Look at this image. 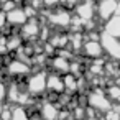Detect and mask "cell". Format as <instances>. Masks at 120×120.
Segmentation results:
<instances>
[{
    "mask_svg": "<svg viewBox=\"0 0 120 120\" xmlns=\"http://www.w3.org/2000/svg\"><path fill=\"white\" fill-rule=\"evenodd\" d=\"M20 45H22V40H20V36H8V41H5V46H7V49L8 51H17V49H20Z\"/></svg>",
    "mask_w": 120,
    "mask_h": 120,
    "instance_id": "obj_16",
    "label": "cell"
},
{
    "mask_svg": "<svg viewBox=\"0 0 120 120\" xmlns=\"http://www.w3.org/2000/svg\"><path fill=\"white\" fill-rule=\"evenodd\" d=\"M117 15H120V2L117 4Z\"/></svg>",
    "mask_w": 120,
    "mask_h": 120,
    "instance_id": "obj_24",
    "label": "cell"
},
{
    "mask_svg": "<svg viewBox=\"0 0 120 120\" xmlns=\"http://www.w3.org/2000/svg\"><path fill=\"white\" fill-rule=\"evenodd\" d=\"M59 2V0H45V5L46 7H53V5H56Z\"/></svg>",
    "mask_w": 120,
    "mask_h": 120,
    "instance_id": "obj_22",
    "label": "cell"
},
{
    "mask_svg": "<svg viewBox=\"0 0 120 120\" xmlns=\"http://www.w3.org/2000/svg\"><path fill=\"white\" fill-rule=\"evenodd\" d=\"M68 41H69L68 36H64V35H56V36H51L49 45H51L53 48H61V46H64Z\"/></svg>",
    "mask_w": 120,
    "mask_h": 120,
    "instance_id": "obj_15",
    "label": "cell"
},
{
    "mask_svg": "<svg viewBox=\"0 0 120 120\" xmlns=\"http://www.w3.org/2000/svg\"><path fill=\"white\" fill-rule=\"evenodd\" d=\"M76 12H77V17H79L81 20L89 22V20L92 18V15H94V7H92L90 2H82V4L77 5Z\"/></svg>",
    "mask_w": 120,
    "mask_h": 120,
    "instance_id": "obj_9",
    "label": "cell"
},
{
    "mask_svg": "<svg viewBox=\"0 0 120 120\" xmlns=\"http://www.w3.org/2000/svg\"><path fill=\"white\" fill-rule=\"evenodd\" d=\"M89 104L92 105V107H95V109H99V110H102V112H109L110 110V100L109 99H105V95L100 92V90H97V92H94V94H90V97H89Z\"/></svg>",
    "mask_w": 120,
    "mask_h": 120,
    "instance_id": "obj_3",
    "label": "cell"
},
{
    "mask_svg": "<svg viewBox=\"0 0 120 120\" xmlns=\"http://www.w3.org/2000/svg\"><path fill=\"white\" fill-rule=\"evenodd\" d=\"M12 120H30L23 107H15L12 110Z\"/></svg>",
    "mask_w": 120,
    "mask_h": 120,
    "instance_id": "obj_18",
    "label": "cell"
},
{
    "mask_svg": "<svg viewBox=\"0 0 120 120\" xmlns=\"http://www.w3.org/2000/svg\"><path fill=\"white\" fill-rule=\"evenodd\" d=\"M7 51H8V49H7L5 45H0V56H2V54H7Z\"/></svg>",
    "mask_w": 120,
    "mask_h": 120,
    "instance_id": "obj_23",
    "label": "cell"
},
{
    "mask_svg": "<svg viewBox=\"0 0 120 120\" xmlns=\"http://www.w3.org/2000/svg\"><path fill=\"white\" fill-rule=\"evenodd\" d=\"M49 22L56 26H69L71 25V15L66 12V10H59V12H54L51 17H49Z\"/></svg>",
    "mask_w": 120,
    "mask_h": 120,
    "instance_id": "obj_6",
    "label": "cell"
},
{
    "mask_svg": "<svg viewBox=\"0 0 120 120\" xmlns=\"http://www.w3.org/2000/svg\"><path fill=\"white\" fill-rule=\"evenodd\" d=\"M7 23V13L5 12H0V28H4Z\"/></svg>",
    "mask_w": 120,
    "mask_h": 120,
    "instance_id": "obj_20",
    "label": "cell"
},
{
    "mask_svg": "<svg viewBox=\"0 0 120 120\" xmlns=\"http://www.w3.org/2000/svg\"><path fill=\"white\" fill-rule=\"evenodd\" d=\"M84 53L89 58H100L102 56V45L97 41H87L84 45Z\"/></svg>",
    "mask_w": 120,
    "mask_h": 120,
    "instance_id": "obj_12",
    "label": "cell"
},
{
    "mask_svg": "<svg viewBox=\"0 0 120 120\" xmlns=\"http://www.w3.org/2000/svg\"><path fill=\"white\" fill-rule=\"evenodd\" d=\"M40 2H45V0H40Z\"/></svg>",
    "mask_w": 120,
    "mask_h": 120,
    "instance_id": "obj_26",
    "label": "cell"
},
{
    "mask_svg": "<svg viewBox=\"0 0 120 120\" xmlns=\"http://www.w3.org/2000/svg\"><path fill=\"white\" fill-rule=\"evenodd\" d=\"M17 2H25V0H17Z\"/></svg>",
    "mask_w": 120,
    "mask_h": 120,
    "instance_id": "obj_25",
    "label": "cell"
},
{
    "mask_svg": "<svg viewBox=\"0 0 120 120\" xmlns=\"http://www.w3.org/2000/svg\"><path fill=\"white\" fill-rule=\"evenodd\" d=\"M117 0H100V4H99V15L100 18L107 20L110 18L115 12H117Z\"/></svg>",
    "mask_w": 120,
    "mask_h": 120,
    "instance_id": "obj_5",
    "label": "cell"
},
{
    "mask_svg": "<svg viewBox=\"0 0 120 120\" xmlns=\"http://www.w3.org/2000/svg\"><path fill=\"white\" fill-rule=\"evenodd\" d=\"M63 84H64V89H69V92H72L76 87H77V81L72 74H68L63 77Z\"/></svg>",
    "mask_w": 120,
    "mask_h": 120,
    "instance_id": "obj_17",
    "label": "cell"
},
{
    "mask_svg": "<svg viewBox=\"0 0 120 120\" xmlns=\"http://www.w3.org/2000/svg\"><path fill=\"white\" fill-rule=\"evenodd\" d=\"M22 35H23V38L26 40H33V38H36L38 35H40V25L35 22V20H31V22H26L23 26H22Z\"/></svg>",
    "mask_w": 120,
    "mask_h": 120,
    "instance_id": "obj_7",
    "label": "cell"
},
{
    "mask_svg": "<svg viewBox=\"0 0 120 120\" xmlns=\"http://www.w3.org/2000/svg\"><path fill=\"white\" fill-rule=\"evenodd\" d=\"M48 87L53 89L54 92H63L64 90V84H63V79L58 76V74H49L48 76Z\"/></svg>",
    "mask_w": 120,
    "mask_h": 120,
    "instance_id": "obj_13",
    "label": "cell"
},
{
    "mask_svg": "<svg viewBox=\"0 0 120 120\" xmlns=\"http://www.w3.org/2000/svg\"><path fill=\"white\" fill-rule=\"evenodd\" d=\"M26 87H28V92L33 94V95H40L43 94L46 89H48V77H46V72H36L33 74L28 82H26Z\"/></svg>",
    "mask_w": 120,
    "mask_h": 120,
    "instance_id": "obj_1",
    "label": "cell"
},
{
    "mask_svg": "<svg viewBox=\"0 0 120 120\" xmlns=\"http://www.w3.org/2000/svg\"><path fill=\"white\" fill-rule=\"evenodd\" d=\"M5 95H7V87L4 84H0V99H4Z\"/></svg>",
    "mask_w": 120,
    "mask_h": 120,
    "instance_id": "obj_21",
    "label": "cell"
},
{
    "mask_svg": "<svg viewBox=\"0 0 120 120\" xmlns=\"http://www.w3.org/2000/svg\"><path fill=\"white\" fill-rule=\"evenodd\" d=\"M30 72V66H26V63H20V61H12L8 64V74L13 76H25Z\"/></svg>",
    "mask_w": 120,
    "mask_h": 120,
    "instance_id": "obj_11",
    "label": "cell"
},
{
    "mask_svg": "<svg viewBox=\"0 0 120 120\" xmlns=\"http://www.w3.org/2000/svg\"><path fill=\"white\" fill-rule=\"evenodd\" d=\"M41 117L45 120H58L59 112H58V109L53 102H45L41 105Z\"/></svg>",
    "mask_w": 120,
    "mask_h": 120,
    "instance_id": "obj_10",
    "label": "cell"
},
{
    "mask_svg": "<svg viewBox=\"0 0 120 120\" xmlns=\"http://www.w3.org/2000/svg\"><path fill=\"white\" fill-rule=\"evenodd\" d=\"M53 69L61 71V72H68V71L71 69V64H69V61H68V59L56 56V58L53 59Z\"/></svg>",
    "mask_w": 120,
    "mask_h": 120,
    "instance_id": "obj_14",
    "label": "cell"
},
{
    "mask_svg": "<svg viewBox=\"0 0 120 120\" xmlns=\"http://www.w3.org/2000/svg\"><path fill=\"white\" fill-rule=\"evenodd\" d=\"M100 38H102V49H105L107 54L112 56L113 59H120V40L112 38L107 33H104Z\"/></svg>",
    "mask_w": 120,
    "mask_h": 120,
    "instance_id": "obj_2",
    "label": "cell"
},
{
    "mask_svg": "<svg viewBox=\"0 0 120 120\" xmlns=\"http://www.w3.org/2000/svg\"><path fill=\"white\" fill-rule=\"evenodd\" d=\"M105 33L112 38H120V15H115L109 20V23L105 25Z\"/></svg>",
    "mask_w": 120,
    "mask_h": 120,
    "instance_id": "obj_8",
    "label": "cell"
},
{
    "mask_svg": "<svg viewBox=\"0 0 120 120\" xmlns=\"http://www.w3.org/2000/svg\"><path fill=\"white\" fill-rule=\"evenodd\" d=\"M109 95L113 99H120V87H110L109 89Z\"/></svg>",
    "mask_w": 120,
    "mask_h": 120,
    "instance_id": "obj_19",
    "label": "cell"
},
{
    "mask_svg": "<svg viewBox=\"0 0 120 120\" xmlns=\"http://www.w3.org/2000/svg\"><path fill=\"white\" fill-rule=\"evenodd\" d=\"M26 22H28V18L25 15V10H22V8H15L7 13V23L12 26H23Z\"/></svg>",
    "mask_w": 120,
    "mask_h": 120,
    "instance_id": "obj_4",
    "label": "cell"
}]
</instances>
